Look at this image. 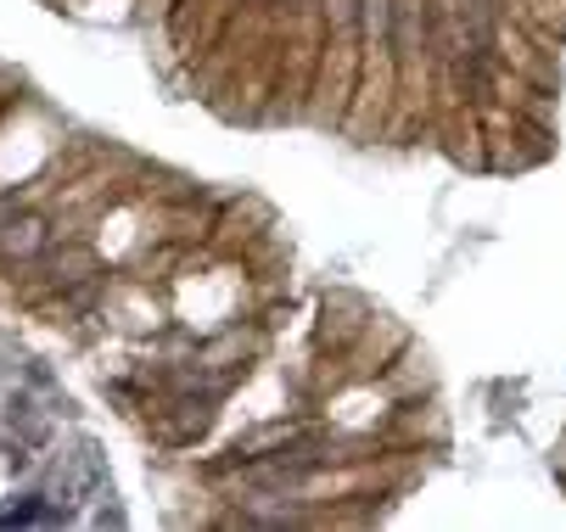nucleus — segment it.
Returning a JSON list of instances; mask_svg holds the SVG:
<instances>
[{"instance_id":"nucleus-2","label":"nucleus","mask_w":566,"mask_h":532,"mask_svg":"<svg viewBox=\"0 0 566 532\" xmlns=\"http://www.w3.org/2000/svg\"><path fill=\"white\" fill-rule=\"evenodd\" d=\"M45 247V224L39 219H0V253L7 258H34Z\"/></svg>"},{"instance_id":"nucleus-1","label":"nucleus","mask_w":566,"mask_h":532,"mask_svg":"<svg viewBox=\"0 0 566 532\" xmlns=\"http://www.w3.org/2000/svg\"><path fill=\"white\" fill-rule=\"evenodd\" d=\"M102 488H107V460H102L96 443L84 438L62 460V471H57V494H62V505H73V499H90V494H102Z\"/></svg>"}]
</instances>
